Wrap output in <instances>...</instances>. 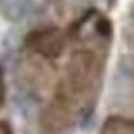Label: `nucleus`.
I'll return each instance as SVG.
<instances>
[{
  "mask_svg": "<svg viewBox=\"0 0 134 134\" xmlns=\"http://www.w3.org/2000/svg\"><path fill=\"white\" fill-rule=\"evenodd\" d=\"M0 13L8 21H19L27 13V0H0Z\"/></svg>",
  "mask_w": 134,
  "mask_h": 134,
  "instance_id": "nucleus-1",
  "label": "nucleus"
}]
</instances>
